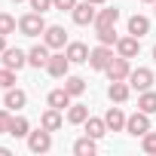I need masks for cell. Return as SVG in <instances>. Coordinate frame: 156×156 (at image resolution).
Wrapping results in <instances>:
<instances>
[{
	"mask_svg": "<svg viewBox=\"0 0 156 156\" xmlns=\"http://www.w3.org/2000/svg\"><path fill=\"white\" fill-rule=\"evenodd\" d=\"M46 28H49V25H46L43 12H25V16L19 19V31H22L25 37H40Z\"/></svg>",
	"mask_w": 156,
	"mask_h": 156,
	"instance_id": "1",
	"label": "cell"
},
{
	"mask_svg": "<svg viewBox=\"0 0 156 156\" xmlns=\"http://www.w3.org/2000/svg\"><path fill=\"white\" fill-rule=\"evenodd\" d=\"M28 150L31 153H49L52 150V132L49 129H37V132H31L28 135Z\"/></svg>",
	"mask_w": 156,
	"mask_h": 156,
	"instance_id": "2",
	"label": "cell"
},
{
	"mask_svg": "<svg viewBox=\"0 0 156 156\" xmlns=\"http://www.w3.org/2000/svg\"><path fill=\"white\" fill-rule=\"evenodd\" d=\"M0 64L9 67V70H22V67L28 64V52H25V49H19V46H6V49H3V55H0Z\"/></svg>",
	"mask_w": 156,
	"mask_h": 156,
	"instance_id": "3",
	"label": "cell"
},
{
	"mask_svg": "<svg viewBox=\"0 0 156 156\" xmlns=\"http://www.w3.org/2000/svg\"><path fill=\"white\" fill-rule=\"evenodd\" d=\"M110 61H113V46L98 43V46L89 52V67H92V70H107Z\"/></svg>",
	"mask_w": 156,
	"mask_h": 156,
	"instance_id": "4",
	"label": "cell"
},
{
	"mask_svg": "<svg viewBox=\"0 0 156 156\" xmlns=\"http://www.w3.org/2000/svg\"><path fill=\"white\" fill-rule=\"evenodd\" d=\"M126 132H129L132 138H141V135H147V132H150V113H144V110H135V113L126 119Z\"/></svg>",
	"mask_w": 156,
	"mask_h": 156,
	"instance_id": "5",
	"label": "cell"
},
{
	"mask_svg": "<svg viewBox=\"0 0 156 156\" xmlns=\"http://www.w3.org/2000/svg\"><path fill=\"white\" fill-rule=\"evenodd\" d=\"M95 3H89V0H83V3H76L73 9H70V19H73V25H80V28H86V25H95Z\"/></svg>",
	"mask_w": 156,
	"mask_h": 156,
	"instance_id": "6",
	"label": "cell"
},
{
	"mask_svg": "<svg viewBox=\"0 0 156 156\" xmlns=\"http://www.w3.org/2000/svg\"><path fill=\"white\" fill-rule=\"evenodd\" d=\"M129 86L138 89V92L153 89V70H150V67H132V73H129Z\"/></svg>",
	"mask_w": 156,
	"mask_h": 156,
	"instance_id": "7",
	"label": "cell"
},
{
	"mask_svg": "<svg viewBox=\"0 0 156 156\" xmlns=\"http://www.w3.org/2000/svg\"><path fill=\"white\" fill-rule=\"evenodd\" d=\"M46 70H49V76H55V80H64V76L70 73V58L64 52H55V55H49Z\"/></svg>",
	"mask_w": 156,
	"mask_h": 156,
	"instance_id": "8",
	"label": "cell"
},
{
	"mask_svg": "<svg viewBox=\"0 0 156 156\" xmlns=\"http://www.w3.org/2000/svg\"><path fill=\"white\" fill-rule=\"evenodd\" d=\"M43 43H46L49 49H64V46H67V31H64L61 25H49V28L43 31Z\"/></svg>",
	"mask_w": 156,
	"mask_h": 156,
	"instance_id": "9",
	"label": "cell"
},
{
	"mask_svg": "<svg viewBox=\"0 0 156 156\" xmlns=\"http://www.w3.org/2000/svg\"><path fill=\"white\" fill-rule=\"evenodd\" d=\"M107 80H129V73H132V64H129V58H122V55H113V61L107 64Z\"/></svg>",
	"mask_w": 156,
	"mask_h": 156,
	"instance_id": "10",
	"label": "cell"
},
{
	"mask_svg": "<svg viewBox=\"0 0 156 156\" xmlns=\"http://www.w3.org/2000/svg\"><path fill=\"white\" fill-rule=\"evenodd\" d=\"M138 52H141V37L126 34V37L116 40V55H122V58H135Z\"/></svg>",
	"mask_w": 156,
	"mask_h": 156,
	"instance_id": "11",
	"label": "cell"
},
{
	"mask_svg": "<svg viewBox=\"0 0 156 156\" xmlns=\"http://www.w3.org/2000/svg\"><path fill=\"white\" fill-rule=\"evenodd\" d=\"M129 95H132L129 80H110V86H107V98H110L113 104H126Z\"/></svg>",
	"mask_w": 156,
	"mask_h": 156,
	"instance_id": "12",
	"label": "cell"
},
{
	"mask_svg": "<svg viewBox=\"0 0 156 156\" xmlns=\"http://www.w3.org/2000/svg\"><path fill=\"white\" fill-rule=\"evenodd\" d=\"M89 46L86 43H80V40H73V43H67L64 46V55L70 58V64H89Z\"/></svg>",
	"mask_w": 156,
	"mask_h": 156,
	"instance_id": "13",
	"label": "cell"
},
{
	"mask_svg": "<svg viewBox=\"0 0 156 156\" xmlns=\"http://www.w3.org/2000/svg\"><path fill=\"white\" fill-rule=\"evenodd\" d=\"M49 55H52V52H49V46H46V43H37V46H31V49H28V64L40 70V67H46V64H49Z\"/></svg>",
	"mask_w": 156,
	"mask_h": 156,
	"instance_id": "14",
	"label": "cell"
},
{
	"mask_svg": "<svg viewBox=\"0 0 156 156\" xmlns=\"http://www.w3.org/2000/svg\"><path fill=\"white\" fill-rule=\"evenodd\" d=\"M25 104H28V92H25V89H19V86L6 89V95H3V107H9V110H22Z\"/></svg>",
	"mask_w": 156,
	"mask_h": 156,
	"instance_id": "15",
	"label": "cell"
},
{
	"mask_svg": "<svg viewBox=\"0 0 156 156\" xmlns=\"http://www.w3.org/2000/svg\"><path fill=\"white\" fill-rule=\"evenodd\" d=\"M116 22H119V9L116 6H104V9L95 12V28H116Z\"/></svg>",
	"mask_w": 156,
	"mask_h": 156,
	"instance_id": "16",
	"label": "cell"
},
{
	"mask_svg": "<svg viewBox=\"0 0 156 156\" xmlns=\"http://www.w3.org/2000/svg\"><path fill=\"white\" fill-rule=\"evenodd\" d=\"M70 98H73V95H70V92L61 86V89H52V92L46 95V104H49V107H58V110H67V107L73 104Z\"/></svg>",
	"mask_w": 156,
	"mask_h": 156,
	"instance_id": "17",
	"label": "cell"
},
{
	"mask_svg": "<svg viewBox=\"0 0 156 156\" xmlns=\"http://www.w3.org/2000/svg\"><path fill=\"white\" fill-rule=\"evenodd\" d=\"M40 126H43V129H49V132H58V129L64 126V116H61V110H58V107H49V110H43V116H40Z\"/></svg>",
	"mask_w": 156,
	"mask_h": 156,
	"instance_id": "18",
	"label": "cell"
},
{
	"mask_svg": "<svg viewBox=\"0 0 156 156\" xmlns=\"http://www.w3.org/2000/svg\"><path fill=\"white\" fill-rule=\"evenodd\" d=\"M126 113H122V107H110L107 113H104V122H107V129L110 132H126Z\"/></svg>",
	"mask_w": 156,
	"mask_h": 156,
	"instance_id": "19",
	"label": "cell"
},
{
	"mask_svg": "<svg viewBox=\"0 0 156 156\" xmlns=\"http://www.w3.org/2000/svg\"><path fill=\"white\" fill-rule=\"evenodd\" d=\"M83 129H86V135H89V138H95V141H101V138L110 132V129H107V122H104V119H98V116H89V119L83 122Z\"/></svg>",
	"mask_w": 156,
	"mask_h": 156,
	"instance_id": "20",
	"label": "cell"
},
{
	"mask_svg": "<svg viewBox=\"0 0 156 156\" xmlns=\"http://www.w3.org/2000/svg\"><path fill=\"white\" fill-rule=\"evenodd\" d=\"M95 150H98V141L89 138V135H83V138L73 141V153L76 156H95Z\"/></svg>",
	"mask_w": 156,
	"mask_h": 156,
	"instance_id": "21",
	"label": "cell"
},
{
	"mask_svg": "<svg viewBox=\"0 0 156 156\" xmlns=\"http://www.w3.org/2000/svg\"><path fill=\"white\" fill-rule=\"evenodd\" d=\"M129 34H135V37L150 34V19H147V16H141V12H135V16L129 19Z\"/></svg>",
	"mask_w": 156,
	"mask_h": 156,
	"instance_id": "22",
	"label": "cell"
},
{
	"mask_svg": "<svg viewBox=\"0 0 156 156\" xmlns=\"http://www.w3.org/2000/svg\"><path fill=\"white\" fill-rule=\"evenodd\" d=\"M86 119H89V107L86 104H70L67 107V122L70 126H83Z\"/></svg>",
	"mask_w": 156,
	"mask_h": 156,
	"instance_id": "23",
	"label": "cell"
},
{
	"mask_svg": "<svg viewBox=\"0 0 156 156\" xmlns=\"http://www.w3.org/2000/svg\"><path fill=\"white\" fill-rule=\"evenodd\" d=\"M138 110H144V113H156V92L153 89H147V92H138Z\"/></svg>",
	"mask_w": 156,
	"mask_h": 156,
	"instance_id": "24",
	"label": "cell"
},
{
	"mask_svg": "<svg viewBox=\"0 0 156 156\" xmlns=\"http://www.w3.org/2000/svg\"><path fill=\"white\" fill-rule=\"evenodd\" d=\"M9 135L12 138H28L31 135V122L19 113V116H12V126H9Z\"/></svg>",
	"mask_w": 156,
	"mask_h": 156,
	"instance_id": "25",
	"label": "cell"
},
{
	"mask_svg": "<svg viewBox=\"0 0 156 156\" xmlns=\"http://www.w3.org/2000/svg\"><path fill=\"white\" fill-rule=\"evenodd\" d=\"M64 89L76 98V95L86 92V80H83V76H70V73H67V76H64Z\"/></svg>",
	"mask_w": 156,
	"mask_h": 156,
	"instance_id": "26",
	"label": "cell"
},
{
	"mask_svg": "<svg viewBox=\"0 0 156 156\" xmlns=\"http://www.w3.org/2000/svg\"><path fill=\"white\" fill-rule=\"evenodd\" d=\"M95 37H98V43H104V46H116V28H95Z\"/></svg>",
	"mask_w": 156,
	"mask_h": 156,
	"instance_id": "27",
	"label": "cell"
},
{
	"mask_svg": "<svg viewBox=\"0 0 156 156\" xmlns=\"http://www.w3.org/2000/svg\"><path fill=\"white\" fill-rule=\"evenodd\" d=\"M16 28H19L16 16H9V12H0V34H3V37H9V34H16Z\"/></svg>",
	"mask_w": 156,
	"mask_h": 156,
	"instance_id": "28",
	"label": "cell"
},
{
	"mask_svg": "<svg viewBox=\"0 0 156 156\" xmlns=\"http://www.w3.org/2000/svg\"><path fill=\"white\" fill-rule=\"evenodd\" d=\"M141 150L150 153V156H156V132H153V129H150L147 135H141Z\"/></svg>",
	"mask_w": 156,
	"mask_h": 156,
	"instance_id": "29",
	"label": "cell"
},
{
	"mask_svg": "<svg viewBox=\"0 0 156 156\" xmlns=\"http://www.w3.org/2000/svg\"><path fill=\"white\" fill-rule=\"evenodd\" d=\"M16 73H19V70L0 67V89H12V86H16Z\"/></svg>",
	"mask_w": 156,
	"mask_h": 156,
	"instance_id": "30",
	"label": "cell"
},
{
	"mask_svg": "<svg viewBox=\"0 0 156 156\" xmlns=\"http://www.w3.org/2000/svg\"><path fill=\"white\" fill-rule=\"evenodd\" d=\"M9 126H12V113L6 107V110H0V135H9Z\"/></svg>",
	"mask_w": 156,
	"mask_h": 156,
	"instance_id": "31",
	"label": "cell"
},
{
	"mask_svg": "<svg viewBox=\"0 0 156 156\" xmlns=\"http://www.w3.org/2000/svg\"><path fill=\"white\" fill-rule=\"evenodd\" d=\"M28 3H31L34 12H49V9H55V6H52V0H28Z\"/></svg>",
	"mask_w": 156,
	"mask_h": 156,
	"instance_id": "32",
	"label": "cell"
},
{
	"mask_svg": "<svg viewBox=\"0 0 156 156\" xmlns=\"http://www.w3.org/2000/svg\"><path fill=\"white\" fill-rule=\"evenodd\" d=\"M52 6H55V9H61V12H64V9L70 12V9L76 6V0H52Z\"/></svg>",
	"mask_w": 156,
	"mask_h": 156,
	"instance_id": "33",
	"label": "cell"
},
{
	"mask_svg": "<svg viewBox=\"0 0 156 156\" xmlns=\"http://www.w3.org/2000/svg\"><path fill=\"white\" fill-rule=\"evenodd\" d=\"M3 49H6V37L0 34V55H3Z\"/></svg>",
	"mask_w": 156,
	"mask_h": 156,
	"instance_id": "34",
	"label": "cell"
},
{
	"mask_svg": "<svg viewBox=\"0 0 156 156\" xmlns=\"http://www.w3.org/2000/svg\"><path fill=\"white\" fill-rule=\"evenodd\" d=\"M0 156H12V153H9V150H6V147H0Z\"/></svg>",
	"mask_w": 156,
	"mask_h": 156,
	"instance_id": "35",
	"label": "cell"
},
{
	"mask_svg": "<svg viewBox=\"0 0 156 156\" xmlns=\"http://www.w3.org/2000/svg\"><path fill=\"white\" fill-rule=\"evenodd\" d=\"M89 3H95V6H101V3H107V0H89Z\"/></svg>",
	"mask_w": 156,
	"mask_h": 156,
	"instance_id": "36",
	"label": "cell"
},
{
	"mask_svg": "<svg viewBox=\"0 0 156 156\" xmlns=\"http://www.w3.org/2000/svg\"><path fill=\"white\" fill-rule=\"evenodd\" d=\"M153 61H156V43H153Z\"/></svg>",
	"mask_w": 156,
	"mask_h": 156,
	"instance_id": "37",
	"label": "cell"
},
{
	"mask_svg": "<svg viewBox=\"0 0 156 156\" xmlns=\"http://www.w3.org/2000/svg\"><path fill=\"white\" fill-rule=\"evenodd\" d=\"M141 3H156V0H141Z\"/></svg>",
	"mask_w": 156,
	"mask_h": 156,
	"instance_id": "38",
	"label": "cell"
},
{
	"mask_svg": "<svg viewBox=\"0 0 156 156\" xmlns=\"http://www.w3.org/2000/svg\"><path fill=\"white\" fill-rule=\"evenodd\" d=\"M12 3H25V0H12Z\"/></svg>",
	"mask_w": 156,
	"mask_h": 156,
	"instance_id": "39",
	"label": "cell"
},
{
	"mask_svg": "<svg viewBox=\"0 0 156 156\" xmlns=\"http://www.w3.org/2000/svg\"><path fill=\"white\" fill-rule=\"evenodd\" d=\"M153 6H156V3H153Z\"/></svg>",
	"mask_w": 156,
	"mask_h": 156,
	"instance_id": "40",
	"label": "cell"
}]
</instances>
